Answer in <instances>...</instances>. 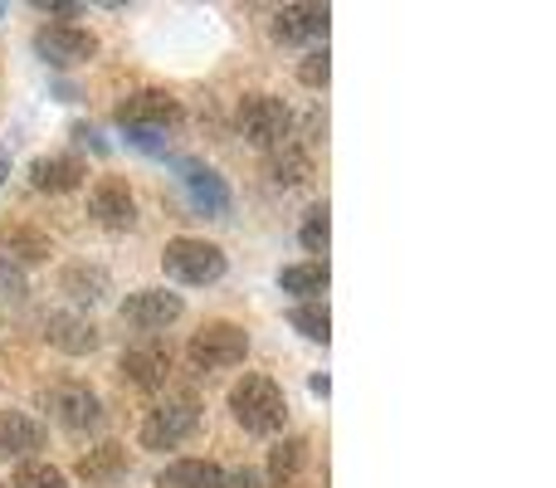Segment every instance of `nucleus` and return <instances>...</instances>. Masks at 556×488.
Listing matches in <instances>:
<instances>
[{"mask_svg": "<svg viewBox=\"0 0 556 488\" xmlns=\"http://www.w3.org/2000/svg\"><path fill=\"white\" fill-rule=\"evenodd\" d=\"M230 411H235V421H240L250 435H278V430H283V421H288V396L278 391V381L250 372L244 381H235Z\"/></svg>", "mask_w": 556, "mask_h": 488, "instance_id": "nucleus-1", "label": "nucleus"}, {"mask_svg": "<svg viewBox=\"0 0 556 488\" xmlns=\"http://www.w3.org/2000/svg\"><path fill=\"white\" fill-rule=\"evenodd\" d=\"M181 117H186L181 98H172L166 88H137V93H127L117 103V127L127 137H166L181 127Z\"/></svg>", "mask_w": 556, "mask_h": 488, "instance_id": "nucleus-2", "label": "nucleus"}, {"mask_svg": "<svg viewBox=\"0 0 556 488\" xmlns=\"http://www.w3.org/2000/svg\"><path fill=\"white\" fill-rule=\"evenodd\" d=\"M162 268H166V278H176V284L205 288V284H220L230 259H225V249L211 245V240L176 235V240H166V249H162Z\"/></svg>", "mask_w": 556, "mask_h": 488, "instance_id": "nucleus-3", "label": "nucleus"}, {"mask_svg": "<svg viewBox=\"0 0 556 488\" xmlns=\"http://www.w3.org/2000/svg\"><path fill=\"white\" fill-rule=\"evenodd\" d=\"M235 127H240V137L250 147H260V152H274V147L293 142V113H288V103H283V98H274V93L240 98Z\"/></svg>", "mask_w": 556, "mask_h": 488, "instance_id": "nucleus-4", "label": "nucleus"}, {"mask_svg": "<svg viewBox=\"0 0 556 488\" xmlns=\"http://www.w3.org/2000/svg\"><path fill=\"white\" fill-rule=\"evenodd\" d=\"M195 430H201V401L186 391L166 396L142 421V450H176V445H186Z\"/></svg>", "mask_w": 556, "mask_h": 488, "instance_id": "nucleus-5", "label": "nucleus"}, {"mask_svg": "<svg viewBox=\"0 0 556 488\" xmlns=\"http://www.w3.org/2000/svg\"><path fill=\"white\" fill-rule=\"evenodd\" d=\"M186 356H191L201 372H230V366H240L244 356H250V333H244L240 323H205L201 333L191 337Z\"/></svg>", "mask_w": 556, "mask_h": 488, "instance_id": "nucleus-6", "label": "nucleus"}, {"mask_svg": "<svg viewBox=\"0 0 556 488\" xmlns=\"http://www.w3.org/2000/svg\"><path fill=\"white\" fill-rule=\"evenodd\" d=\"M49 415H54L59 430L68 435H98L103 430V401H98V391H88L84 381H64L49 391Z\"/></svg>", "mask_w": 556, "mask_h": 488, "instance_id": "nucleus-7", "label": "nucleus"}, {"mask_svg": "<svg viewBox=\"0 0 556 488\" xmlns=\"http://www.w3.org/2000/svg\"><path fill=\"white\" fill-rule=\"evenodd\" d=\"M123 323L137 327V333H162V327H172L176 317L186 313L181 293H172V288H137V293L123 298Z\"/></svg>", "mask_w": 556, "mask_h": 488, "instance_id": "nucleus-8", "label": "nucleus"}, {"mask_svg": "<svg viewBox=\"0 0 556 488\" xmlns=\"http://www.w3.org/2000/svg\"><path fill=\"white\" fill-rule=\"evenodd\" d=\"M35 54L54 68H74V64H88L98 54V35L84 25H45L35 35Z\"/></svg>", "mask_w": 556, "mask_h": 488, "instance_id": "nucleus-9", "label": "nucleus"}, {"mask_svg": "<svg viewBox=\"0 0 556 488\" xmlns=\"http://www.w3.org/2000/svg\"><path fill=\"white\" fill-rule=\"evenodd\" d=\"M117 376H123L132 391H162L166 376H172V347L156 342V337L127 347L123 362H117Z\"/></svg>", "mask_w": 556, "mask_h": 488, "instance_id": "nucleus-10", "label": "nucleus"}, {"mask_svg": "<svg viewBox=\"0 0 556 488\" xmlns=\"http://www.w3.org/2000/svg\"><path fill=\"white\" fill-rule=\"evenodd\" d=\"M88 215H93L103 230H132L137 225V201H132V191H127V182L103 176V182L88 191Z\"/></svg>", "mask_w": 556, "mask_h": 488, "instance_id": "nucleus-11", "label": "nucleus"}, {"mask_svg": "<svg viewBox=\"0 0 556 488\" xmlns=\"http://www.w3.org/2000/svg\"><path fill=\"white\" fill-rule=\"evenodd\" d=\"M176 176H181V186H186V196H191L195 211H205V215H225V211H230V186H225V176L215 172V166L176 162Z\"/></svg>", "mask_w": 556, "mask_h": 488, "instance_id": "nucleus-12", "label": "nucleus"}, {"mask_svg": "<svg viewBox=\"0 0 556 488\" xmlns=\"http://www.w3.org/2000/svg\"><path fill=\"white\" fill-rule=\"evenodd\" d=\"M327 20H332L327 5H283L274 15V39L278 45H313L327 35Z\"/></svg>", "mask_w": 556, "mask_h": 488, "instance_id": "nucleus-13", "label": "nucleus"}, {"mask_svg": "<svg viewBox=\"0 0 556 488\" xmlns=\"http://www.w3.org/2000/svg\"><path fill=\"white\" fill-rule=\"evenodd\" d=\"M45 342L64 356H84L98 347V327L84 313H49L45 317Z\"/></svg>", "mask_w": 556, "mask_h": 488, "instance_id": "nucleus-14", "label": "nucleus"}, {"mask_svg": "<svg viewBox=\"0 0 556 488\" xmlns=\"http://www.w3.org/2000/svg\"><path fill=\"white\" fill-rule=\"evenodd\" d=\"M35 450H45V425L25 411H0V460L25 464Z\"/></svg>", "mask_w": 556, "mask_h": 488, "instance_id": "nucleus-15", "label": "nucleus"}, {"mask_svg": "<svg viewBox=\"0 0 556 488\" xmlns=\"http://www.w3.org/2000/svg\"><path fill=\"white\" fill-rule=\"evenodd\" d=\"M84 176H88V166L78 162V157H64V152L35 157V162H29V182H35V191H49V196L78 191V186H84Z\"/></svg>", "mask_w": 556, "mask_h": 488, "instance_id": "nucleus-16", "label": "nucleus"}, {"mask_svg": "<svg viewBox=\"0 0 556 488\" xmlns=\"http://www.w3.org/2000/svg\"><path fill=\"white\" fill-rule=\"evenodd\" d=\"M127 470H132V464H127V450H123V445H113V440L98 445V450H88L84 460L74 464V474L88 488H113L117 479H127Z\"/></svg>", "mask_w": 556, "mask_h": 488, "instance_id": "nucleus-17", "label": "nucleus"}, {"mask_svg": "<svg viewBox=\"0 0 556 488\" xmlns=\"http://www.w3.org/2000/svg\"><path fill=\"white\" fill-rule=\"evenodd\" d=\"M39 259H49V235L29 230V225L0 230V264H39Z\"/></svg>", "mask_w": 556, "mask_h": 488, "instance_id": "nucleus-18", "label": "nucleus"}, {"mask_svg": "<svg viewBox=\"0 0 556 488\" xmlns=\"http://www.w3.org/2000/svg\"><path fill=\"white\" fill-rule=\"evenodd\" d=\"M220 474L215 460H172L156 474V488H220Z\"/></svg>", "mask_w": 556, "mask_h": 488, "instance_id": "nucleus-19", "label": "nucleus"}, {"mask_svg": "<svg viewBox=\"0 0 556 488\" xmlns=\"http://www.w3.org/2000/svg\"><path fill=\"white\" fill-rule=\"evenodd\" d=\"M303 464H307V440L288 435V440H278L269 450V474H264V479H269V488H293Z\"/></svg>", "mask_w": 556, "mask_h": 488, "instance_id": "nucleus-20", "label": "nucleus"}, {"mask_svg": "<svg viewBox=\"0 0 556 488\" xmlns=\"http://www.w3.org/2000/svg\"><path fill=\"white\" fill-rule=\"evenodd\" d=\"M327 264L323 259H307V264H288L283 274H278V288H283V293H298L303 298V303H317V293H323L327 288Z\"/></svg>", "mask_w": 556, "mask_h": 488, "instance_id": "nucleus-21", "label": "nucleus"}, {"mask_svg": "<svg viewBox=\"0 0 556 488\" xmlns=\"http://www.w3.org/2000/svg\"><path fill=\"white\" fill-rule=\"evenodd\" d=\"M307 176H313V157H307L298 142H283L269 152V182L274 186H303Z\"/></svg>", "mask_w": 556, "mask_h": 488, "instance_id": "nucleus-22", "label": "nucleus"}, {"mask_svg": "<svg viewBox=\"0 0 556 488\" xmlns=\"http://www.w3.org/2000/svg\"><path fill=\"white\" fill-rule=\"evenodd\" d=\"M59 288H64L68 298H78V303H98V298H103V288H108V274H103V268L74 264V268H64Z\"/></svg>", "mask_w": 556, "mask_h": 488, "instance_id": "nucleus-23", "label": "nucleus"}, {"mask_svg": "<svg viewBox=\"0 0 556 488\" xmlns=\"http://www.w3.org/2000/svg\"><path fill=\"white\" fill-rule=\"evenodd\" d=\"M288 323H293V333H303L307 342H327V337H332V313H327V303H298Z\"/></svg>", "mask_w": 556, "mask_h": 488, "instance_id": "nucleus-24", "label": "nucleus"}, {"mask_svg": "<svg viewBox=\"0 0 556 488\" xmlns=\"http://www.w3.org/2000/svg\"><path fill=\"white\" fill-rule=\"evenodd\" d=\"M10 488H68V474L59 464H45V460H25L15 470V484Z\"/></svg>", "mask_w": 556, "mask_h": 488, "instance_id": "nucleus-25", "label": "nucleus"}, {"mask_svg": "<svg viewBox=\"0 0 556 488\" xmlns=\"http://www.w3.org/2000/svg\"><path fill=\"white\" fill-rule=\"evenodd\" d=\"M298 240H303L307 254H323L327 240H332V221H327V205H313V211L303 215V230H298Z\"/></svg>", "mask_w": 556, "mask_h": 488, "instance_id": "nucleus-26", "label": "nucleus"}, {"mask_svg": "<svg viewBox=\"0 0 556 488\" xmlns=\"http://www.w3.org/2000/svg\"><path fill=\"white\" fill-rule=\"evenodd\" d=\"M327 78H332V59H327V49H313V54L298 64V84L307 88H327Z\"/></svg>", "mask_w": 556, "mask_h": 488, "instance_id": "nucleus-27", "label": "nucleus"}, {"mask_svg": "<svg viewBox=\"0 0 556 488\" xmlns=\"http://www.w3.org/2000/svg\"><path fill=\"white\" fill-rule=\"evenodd\" d=\"M220 488H264V474L250 470V464H240V470H225L220 474Z\"/></svg>", "mask_w": 556, "mask_h": 488, "instance_id": "nucleus-28", "label": "nucleus"}, {"mask_svg": "<svg viewBox=\"0 0 556 488\" xmlns=\"http://www.w3.org/2000/svg\"><path fill=\"white\" fill-rule=\"evenodd\" d=\"M0 293H25V278H20V268H10V264H0Z\"/></svg>", "mask_w": 556, "mask_h": 488, "instance_id": "nucleus-29", "label": "nucleus"}, {"mask_svg": "<svg viewBox=\"0 0 556 488\" xmlns=\"http://www.w3.org/2000/svg\"><path fill=\"white\" fill-rule=\"evenodd\" d=\"M39 10H45V15H78L84 5H59V0H39Z\"/></svg>", "mask_w": 556, "mask_h": 488, "instance_id": "nucleus-30", "label": "nucleus"}, {"mask_svg": "<svg viewBox=\"0 0 556 488\" xmlns=\"http://www.w3.org/2000/svg\"><path fill=\"white\" fill-rule=\"evenodd\" d=\"M5 176H10V162H5V157H0V182H5Z\"/></svg>", "mask_w": 556, "mask_h": 488, "instance_id": "nucleus-31", "label": "nucleus"}, {"mask_svg": "<svg viewBox=\"0 0 556 488\" xmlns=\"http://www.w3.org/2000/svg\"><path fill=\"white\" fill-rule=\"evenodd\" d=\"M0 488H10V484H0Z\"/></svg>", "mask_w": 556, "mask_h": 488, "instance_id": "nucleus-32", "label": "nucleus"}]
</instances>
